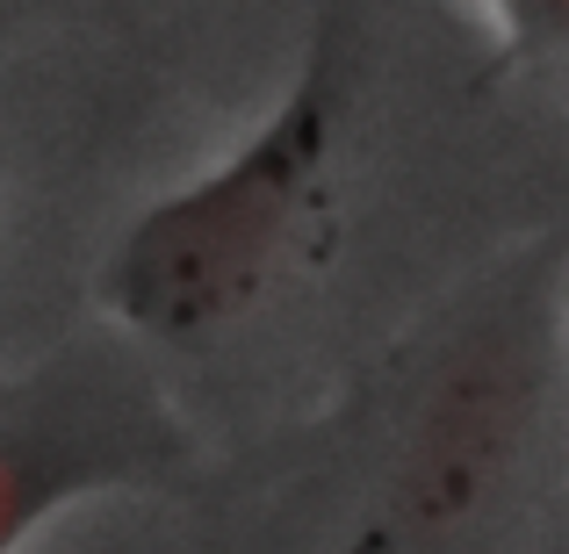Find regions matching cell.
Segmentation results:
<instances>
[{"label": "cell", "mask_w": 569, "mask_h": 554, "mask_svg": "<svg viewBox=\"0 0 569 554\" xmlns=\"http://www.w3.org/2000/svg\"><path fill=\"white\" fill-rule=\"evenodd\" d=\"M556 382L562 295L541 266L461 295L389 396L339 554H476L541 454Z\"/></svg>", "instance_id": "6da1fadb"}, {"label": "cell", "mask_w": 569, "mask_h": 554, "mask_svg": "<svg viewBox=\"0 0 569 554\" xmlns=\"http://www.w3.org/2000/svg\"><path fill=\"white\" fill-rule=\"evenodd\" d=\"M37 8H51V0H0V29L22 22V14H37Z\"/></svg>", "instance_id": "277c9868"}, {"label": "cell", "mask_w": 569, "mask_h": 554, "mask_svg": "<svg viewBox=\"0 0 569 554\" xmlns=\"http://www.w3.org/2000/svg\"><path fill=\"white\" fill-rule=\"evenodd\" d=\"M332 115L339 80L332 66H310V80L267 115L246 152L144 209L101 266V310L116 332L138 346H188L246 318L310 223Z\"/></svg>", "instance_id": "7a4b0ae2"}, {"label": "cell", "mask_w": 569, "mask_h": 554, "mask_svg": "<svg viewBox=\"0 0 569 554\" xmlns=\"http://www.w3.org/2000/svg\"><path fill=\"white\" fill-rule=\"evenodd\" d=\"M188 469V425L138 339H72L0 382V554H22L58 512Z\"/></svg>", "instance_id": "3957f363"}]
</instances>
